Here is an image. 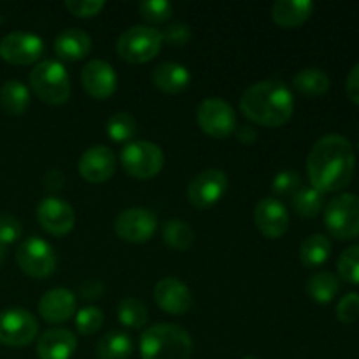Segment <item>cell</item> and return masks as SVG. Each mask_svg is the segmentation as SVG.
Segmentation results:
<instances>
[{
    "label": "cell",
    "instance_id": "22",
    "mask_svg": "<svg viewBox=\"0 0 359 359\" xmlns=\"http://www.w3.org/2000/svg\"><path fill=\"white\" fill-rule=\"evenodd\" d=\"M91 46H93V41L81 28H67L55 39V53L67 62L83 60L84 56L90 55Z\"/></svg>",
    "mask_w": 359,
    "mask_h": 359
},
{
    "label": "cell",
    "instance_id": "42",
    "mask_svg": "<svg viewBox=\"0 0 359 359\" xmlns=\"http://www.w3.org/2000/svg\"><path fill=\"white\" fill-rule=\"evenodd\" d=\"M346 91L347 97L359 105V63L353 67V70L349 72L346 81Z\"/></svg>",
    "mask_w": 359,
    "mask_h": 359
},
{
    "label": "cell",
    "instance_id": "14",
    "mask_svg": "<svg viewBox=\"0 0 359 359\" xmlns=\"http://www.w3.org/2000/svg\"><path fill=\"white\" fill-rule=\"evenodd\" d=\"M37 219L42 230L49 235L63 237L72 231L76 224V212L69 202L51 195L42 198L37 205Z\"/></svg>",
    "mask_w": 359,
    "mask_h": 359
},
{
    "label": "cell",
    "instance_id": "38",
    "mask_svg": "<svg viewBox=\"0 0 359 359\" xmlns=\"http://www.w3.org/2000/svg\"><path fill=\"white\" fill-rule=\"evenodd\" d=\"M337 318L344 325H354L359 319V294L347 293L337 305Z\"/></svg>",
    "mask_w": 359,
    "mask_h": 359
},
{
    "label": "cell",
    "instance_id": "34",
    "mask_svg": "<svg viewBox=\"0 0 359 359\" xmlns=\"http://www.w3.org/2000/svg\"><path fill=\"white\" fill-rule=\"evenodd\" d=\"M337 270L342 280L349 284H359V244L351 245L340 255Z\"/></svg>",
    "mask_w": 359,
    "mask_h": 359
},
{
    "label": "cell",
    "instance_id": "46",
    "mask_svg": "<svg viewBox=\"0 0 359 359\" xmlns=\"http://www.w3.org/2000/svg\"><path fill=\"white\" fill-rule=\"evenodd\" d=\"M242 359H258V358H255V356H248V358H242Z\"/></svg>",
    "mask_w": 359,
    "mask_h": 359
},
{
    "label": "cell",
    "instance_id": "11",
    "mask_svg": "<svg viewBox=\"0 0 359 359\" xmlns=\"http://www.w3.org/2000/svg\"><path fill=\"white\" fill-rule=\"evenodd\" d=\"M158 219L153 210L146 207H130L123 210L114 221V230L119 238L132 244H144L156 233Z\"/></svg>",
    "mask_w": 359,
    "mask_h": 359
},
{
    "label": "cell",
    "instance_id": "5",
    "mask_svg": "<svg viewBox=\"0 0 359 359\" xmlns=\"http://www.w3.org/2000/svg\"><path fill=\"white\" fill-rule=\"evenodd\" d=\"M163 39L158 28L149 25H135L123 32L118 37V55L128 63L151 62L161 51Z\"/></svg>",
    "mask_w": 359,
    "mask_h": 359
},
{
    "label": "cell",
    "instance_id": "41",
    "mask_svg": "<svg viewBox=\"0 0 359 359\" xmlns=\"http://www.w3.org/2000/svg\"><path fill=\"white\" fill-rule=\"evenodd\" d=\"M104 284H102V280H97V279H88L84 280V283L79 284V297L83 298V300H97V298H100L102 294H104Z\"/></svg>",
    "mask_w": 359,
    "mask_h": 359
},
{
    "label": "cell",
    "instance_id": "21",
    "mask_svg": "<svg viewBox=\"0 0 359 359\" xmlns=\"http://www.w3.org/2000/svg\"><path fill=\"white\" fill-rule=\"evenodd\" d=\"M153 83L160 91L168 95L182 93L191 83V74L184 65L175 62H163L154 67Z\"/></svg>",
    "mask_w": 359,
    "mask_h": 359
},
{
    "label": "cell",
    "instance_id": "43",
    "mask_svg": "<svg viewBox=\"0 0 359 359\" xmlns=\"http://www.w3.org/2000/svg\"><path fill=\"white\" fill-rule=\"evenodd\" d=\"M44 182H46V188H48L49 191H56V189H60L63 186L62 172L56 170V168H51V170L46 174Z\"/></svg>",
    "mask_w": 359,
    "mask_h": 359
},
{
    "label": "cell",
    "instance_id": "19",
    "mask_svg": "<svg viewBox=\"0 0 359 359\" xmlns=\"http://www.w3.org/2000/svg\"><path fill=\"white\" fill-rule=\"evenodd\" d=\"M77 297L74 291L65 287H55L46 291L39 300V314L46 323L60 325L76 314Z\"/></svg>",
    "mask_w": 359,
    "mask_h": 359
},
{
    "label": "cell",
    "instance_id": "32",
    "mask_svg": "<svg viewBox=\"0 0 359 359\" xmlns=\"http://www.w3.org/2000/svg\"><path fill=\"white\" fill-rule=\"evenodd\" d=\"M118 319L126 328L140 330L147 323V307L139 298H123L118 304Z\"/></svg>",
    "mask_w": 359,
    "mask_h": 359
},
{
    "label": "cell",
    "instance_id": "30",
    "mask_svg": "<svg viewBox=\"0 0 359 359\" xmlns=\"http://www.w3.org/2000/svg\"><path fill=\"white\" fill-rule=\"evenodd\" d=\"M340 290V279L332 272H319L312 276L307 283L311 298L318 304H330Z\"/></svg>",
    "mask_w": 359,
    "mask_h": 359
},
{
    "label": "cell",
    "instance_id": "29",
    "mask_svg": "<svg viewBox=\"0 0 359 359\" xmlns=\"http://www.w3.org/2000/svg\"><path fill=\"white\" fill-rule=\"evenodd\" d=\"M293 210L302 217H316L325 207V193L316 189L314 186H302L297 195L291 198Z\"/></svg>",
    "mask_w": 359,
    "mask_h": 359
},
{
    "label": "cell",
    "instance_id": "2",
    "mask_svg": "<svg viewBox=\"0 0 359 359\" xmlns=\"http://www.w3.org/2000/svg\"><path fill=\"white\" fill-rule=\"evenodd\" d=\"M241 111L256 125L277 128L286 125L293 116L294 98L283 81H258L242 95Z\"/></svg>",
    "mask_w": 359,
    "mask_h": 359
},
{
    "label": "cell",
    "instance_id": "37",
    "mask_svg": "<svg viewBox=\"0 0 359 359\" xmlns=\"http://www.w3.org/2000/svg\"><path fill=\"white\" fill-rule=\"evenodd\" d=\"M161 32V39L163 44L174 46V48H182L191 39V27L184 21H174V23L167 25Z\"/></svg>",
    "mask_w": 359,
    "mask_h": 359
},
{
    "label": "cell",
    "instance_id": "18",
    "mask_svg": "<svg viewBox=\"0 0 359 359\" xmlns=\"http://www.w3.org/2000/svg\"><path fill=\"white\" fill-rule=\"evenodd\" d=\"M255 223L265 237L279 238L290 228V214L280 200L266 196V198L259 200L256 205Z\"/></svg>",
    "mask_w": 359,
    "mask_h": 359
},
{
    "label": "cell",
    "instance_id": "20",
    "mask_svg": "<svg viewBox=\"0 0 359 359\" xmlns=\"http://www.w3.org/2000/svg\"><path fill=\"white\" fill-rule=\"evenodd\" d=\"M77 349V339L70 330L53 328L39 337L37 356L41 359H70Z\"/></svg>",
    "mask_w": 359,
    "mask_h": 359
},
{
    "label": "cell",
    "instance_id": "4",
    "mask_svg": "<svg viewBox=\"0 0 359 359\" xmlns=\"http://www.w3.org/2000/svg\"><path fill=\"white\" fill-rule=\"evenodd\" d=\"M30 86L42 102L62 105L70 97V77L65 65L56 60H42L30 72Z\"/></svg>",
    "mask_w": 359,
    "mask_h": 359
},
{
    "label": "cell",
    "instance_id": "24",
    "mask_svg": "<svg viewBox=\"0 0 359 359\" xmlns=\"http://www.w3.org/2000/svg\"><path fill=\"white\" fill-rule=\"evenodd\" d=\"M293 86L305 97L318 98L330 90V77L323 69L307 67L294 74Z\"/></svg>",
    "mask_w": 359,
    "mask_h": 359
},
{
    "label": "cell",
    "instance_id": "1",
    "mask_svg": "<svg viewBox=\"0 0 359 359\" xmlns=\"http://www.w3.org/2000/svg\"><path fill=\"white\" fill-rule=\"evenodd\" d=\"M356 156L349 140L339 133H328L316 140L307 158L309 181L321 193L347 188L354 177Z\"/></svg>",
    "mask_w": 359,
    "mask_h": 359
},
{
    "label": "cell",
    "instance_id": "33",
    "mask_svg": "<svg viewBox=\"0 0 359 359\" xmlns=\"http://www.w3.org/2000/svg\"><path fill=\"white\" fill-rule=\"evenodd\" d=\"M302 188V177L294 170H283L273 177L272 193L273 198H293Z\"/></svg>",
    "mask_w": 359,
    "mask_h": 359
},
{
    "label": "cell",
    "instance_id": "23",
    "mask_svg": "<svg viewBox=\"0 0 359 359\" xmlns=\"http://www.w3.org/2000/svg\"><path fill=\"white\" fill-rule=\"evenodd\" d=\"M314 13L311 0H277L272 6V20L283 28H297Z\"/></svg>",
    "mask_w": 359,
    "mask_h": 359
},
{
    "label": "cell",
    "instance_id": "26",
    "mask_svg": "<svg viewBox=\"0 0 359 359\" xmlns=\"http://www.w3.org/2000/svg\"><path fill=\"white\" fill-rule=\"evenodd\" d=\"M330 255H332V242L326 235H311L300 245V262L307 269H318L325 265Z\"/></svg>",
    "mask_w": 359,
    "mask_h": 359
},
{
    "label": "cell",
    "instance_id": "7",
    "mask_svg": "<svg viewBox=\"0 0 359 359\" xmlns=\"http://www.w3.org/2000/svg\"><path fill=\"white\" fill-rule=\"evenodd\" d=\"M123 168L135 179H151L163 168V151L147 140H132L119 153Z\"/></svg>",
    "mask_w": 359,
    "mask_h": 359
},
{
    "label": "cell",
    "instance_id": "3",
    "mask_svg": "<svg viewBox=\"0 0 359 359\" xmlns=\"http://www.w3.org/2000/svg\"><path fill=\"white\" fill-rule=\"evenodd\" d=\"M139 349L142 359H191L193 340L181 326L160 323L142 333Z\"/></svg>",
    "mask_w": 359,
    "mask_h": 359
},
{
    "label": "cell",
    "instance_id": "45",
    "mask_svg": "<svg viewBox=\"0 0 359 359\" xmlns=\"http://www.w3.org/2000/svg\"><path fill=\"white\" fill-rule=\"evenodd\" d=\"M4 259H6V245L0 244V265L4 263Z\"/></svg>",
    "mask_w": 359,
    "mask_h": 359
},
{
    "label": "cell",
    "instance_id": "12",
    "mask_svg": "<svg viewBox=\"0 0 359 359\" xmlns=\"http://www.w3.org/2000/svg\"><path fill=\"white\" fill-rule=\"evenodd\" d=\"M228 189V177L219 168H205L191 179L188 186V200L196 209L216 205Z\"/></svg>",
    "mask_w": 359,
    "mask_h": 359
},
{
    "label": "cell",
    "instance_id": "10",
    "mask_svg": "<svg viewBox=\"0 0 359 359\" xmlns=\"http://www.w3.org/2000/svg\"><path fill=\"white\" fill-rule=\"evenodd\" d=\"M39 323L32 312L21 307H9L0 312V342L9 347H23L35 340Z\"/></svg>",
    "mask_w": 359,
    "mask_h": 359
},
{
    "label": "cell",
    "instance_id": "44",
    "mask_svg": "<svg viewBox=\"0 0 359 359\" xmlns=\"http://www.w3.org/2000/svg\"><path fill=\"white\" fill-rule=\"evenodd\" d=\"M235 132H237V139L241 140L242 144H255V140L258 139V133H256L255 126L242 125V126H238Z\"/></svg>",
    "mask_w": 359,
    "mask_h": 359
},
{
    "label": "cell",
    "instance_id": "40",
    "mask_svg": "<svg viewBox=\"0 0 359 359\" xmlns=\"http://www.w3.org/2000/svg\"><path fill=\"white\" fill-rule=\"evenodd\" d=\"M105 2L102 0H67L65 9L70 11L77 18L97 16L104 9Z\"/></svg>",
    "mask_w": 359,
    "mask_h": 359
},
{
    "label": "cell",
    "instance_id": "28",
    "mask_svg": "<svg viewBox=\"0 0 359 359\" xmlns=\"http://www.w3.org/2000/svg\"><path fill=\"white\" fill-rule=\"evenodd\" d=\"M161 237L168 248L175 251H188L195 242V231L189 226V223L182 219H168L163 224Z\"/></svg>",
    "mask_w": 359,
    "mask_h": 359
},
{
    "label": "cell",
    "instance_id": "35",
    "mask_svg": "<svg viewBox=\"0 0 359 359\" xmlns=\"http://www.w3.org/2000/svg\"><path fill=\"white\" fill-rule=\"evenodd\" d=\"M139 13L147 23H163L174 14V6L168 0H144L139 4Z\"/></svg>",
    "mask_w": 359,
    "mask_h": 359
},
{
    "label": "cell",
    "instance_id": "6",
    "mask_svg": "<svg viewBox=\"0 0 359 359\" xmlns=\"http://www.w3.org/2000/svg\"><path fill=\"white\" fill-rule=\"evenodd\" d=\"M325 226L339 241L359 237V196L342 193L330 200L325 209Z\"/></svg>",
    "mask_w": 359,
    "mask_h": 359
},
{
    "label": "cell",
    "instance_id": "16",
    "mask_svg": "<svg viewBox=\"0 0 359 359\" xmlns=\"http://www.w3.org/2000/svg\"><path fill=\"white\" fill-rule=\"evenodd\" d=\"M154 300L158 307L172 316H184L193 307V294L189 287L177 277H165L154 286Z\"/></svg>",
    "mask_w": 359,
    "mask_h": 359
},
{
    "label": "cell",
    "instance_id": "9",
    "mask_svg": "<svg viewBox=\"0 0 359 359\" xmlns=\"http://www.w3.org/2000/svg\"><path fill=\"white\" fill-rule=\"evenodd\" d=\"M16 262L27 276L44 279L56 270V252L44 238L28 237L18 248Z\"/></svg>",
    "mask_w": 359,
    "mask_h": 359
},
{
    "label": "cell",
    "instance_id": "25",
    "mask_svg": "<svg viewBox=\"0 0 359 359\" xmlns=\"http://www.w3.org/2000/svg\"><path fill=\"white\" fill-rule=\"evenodd\" d=\"M0 105L7 114L21 116L30 105V90L18 79L6 81L0 86Z\"/></svg>",
    "mask_w": 359,
    "mask_h": 359
},
{
    "label": "cell",
    "instance_id": "15",
    "mask_svg": "<svg viewBox=\"0 0 359 359\" xmlns=\"http://www.w3.org/2000/svg\"><path fill=\"white\" fill-rule=\"evenodd\" d=\"M81 83L95 100H105L118 88V74L111 63L104 60H90L81 70Z\"/></svg>",
    "mask_w": 359,
    "mask_h": 359
},
{
    "label": "cell",
    "instance_id": "36",
    "mask_svg": "<svg viewBox=\"0 0 359 359\" xmlns=\"http://www.w3.org/2000/svg\"><path fill=\"white\" fill-rule=\"evenodd\" d=\"M102 325H104V312L93 305L81 309L76 314V328L81 335H93L102 328Z\"/></svg>",
    "mask_w": 359,
    "mask_h": 359
},
{
    "label": "cell",
    "instance_id": "31",
    "mask_svg": "<svg viewBox=\"0 0 359 359\" xmlns=\"http://www.w3.org/2000/svg\"><path fill=\"white\" fill-rule=\"evenodd\" d=\"M105 132L111 137L114 142H132L133 137L137 133V119L133 118L130 112L119 111L114 112L111 118L107 119L105 125Z\"/></svg>",
    "mask_w": 359,
    "mask_h": 359
},
{
    "label": "cell",
    "instance_id": "39",
    "mask_svg": "<svg viewBox=\"0 0 359 359\" xmlns=\"http://www.w3.org/2000/svg\"><path fill=\"white\" fill-rule=\"evenodd\" d=\"M23 228L21 223L11 214H0V244L7 245L21 238Z\"/></svg>",
    "mask_w": 359,
    "mask_h": 359
},
{
    "label": "cell",
    "instance_id": "27",
    "mask_svg": "<svg viewBox=\"0 0 359 359\" xmlns=\"http://www.w3.org/2000/svg\"><path fill=\"white\" fill-rule=\"evenodd\" d=\"M133 353V340L125 332H109L97 346L98 359H128Z\"/></svg>",
    "mask_w": 359,
    "mask_h": 359
},
{
    "label": "cell",
    "instance_id": "17",
    "mask_svg": "<svg viewBox=\"0 0 359 359\" xmlns=\"http://www.w3.org/2000/svg\"><path fill=\"white\" fill-rule=\"evenodd\" d=\"M77 168L84 181L100 184V182L109 181L114 174L116 156L111 147L93 146L81 154Z\"/></svg>",
    "mask_w": 359,
    "mask_h": 359
},
{
    "label": "cell",
    "instance_id": "8",
    "mask_svg": "<svg viewBox=\"0 0 359 359\" xmlns=\"http://www.w3.org/2000/svg\"><path fill=\"white\" fill-rule=\"evenodd\" d=\"M196 121L203 133L214 139H226L237 130V114L226 100L217 97L205 98L196 109Z\"/></svg>",
    "mask_w": 359,
    "mask_h": 359
},
{
    "label": "cell",
    "instance_id": "13",
    "mask_svg": "<svg viewBox=\"0 0 359 359\" xmlns=\"http://www.w3.org/2000/svg\"><path fill=\"white\" fill-rule=\"evenodd\" d=\"M44 53V41L30 32H11L0 41V58L13 65H30Z\"/></svg>",
    "mask_w": 359,
    "mask_h": 359
}]
</instances>
